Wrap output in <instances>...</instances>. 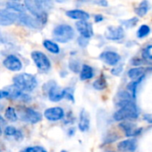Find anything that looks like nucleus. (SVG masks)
Here are the masks:
<instances>
[{
	"label": "nucleus",
	"instance_id": "9d476101",
	"mask_svg": "<svg viewBox=\"0 0 152 152\" xmlns=\"http://www.w3.org/2000/svg\"><path fill=\"white\" fill-rule=\"evenodd\" d=\"M119 127L122 129V131L127 137H135L140 134L142 132L141 128H138L136 124L126 121H122V123H120L119 124Z\"/></svg>",
	"mask_w": 152,
	"mask_h": 152
},
{
	"label": "nucleus",
	"instance_id": "a878e982",
	"mask_svg": "<svg viewBox=\"0 0 152 152\" xmlns=\"http://www.w3.org/2000/svg\"><path fill=\"white\" fill-rule=\"evenodd\" d=\"M36 2V4L44 11H47L48 9H50L53 6L52 0H34Z\"/></svg>",
	"mask_w": 152,
	"mask_h": 152
},
{
	"label": "nucleus",
	"instance_id": "7ed1b4c3",
	"mask_svg": "<svg viewBox=\"0 0 152 152\" xmlns=\"http://www.w3.org/2000/svg\"><path fill=\"white\" fill-rule=\"evenodd\" d=\"M53 37L56 41L60 43H66L72 40L74 37L73 29L67 24L57 25L53 31Z\"/></svg>",
	"mask_w": 152,
	"mask_h": 152
},
{
	"label": "nucleus",
	"instance_id": "0eeeda50",
	"mask_svg": "<svg viewBox=\"0 0 152 152\" xmlns=\"http://www.w3.org/2000/svg\"><path fill=\"white\" fill-rule=\"evenodd\" d=\"M17 18L18 15H16L15 12L10 11L8 9H0V25H12L17 21Z\"/></svg>",
	"mask_w": 152,
	"mask_h": 152
},
{
	"label": "nucleus",
	"instance_id": "6ab92c4d",
	"mask_svg": "<svg viewBox=\"0 0 152 152\" xmlns=\"http://www.w3.org/2000/svg\"><path fill=\"white\" fill-rule=\"evenodd\" d=\"M94 76V71L91 66L89 64H83L80 71V78L82 81L91 80Z\"/></svg>",
	"mask_w": 152,
	"mask_h": 152
},
{
	"label": "nucleus",
	"instance_id": "9b49d317",
	"mask_svg": "<svg viewBox=\"0 0 152 152\" xmlns=\"http://www.w3.org/2000/svg\"><path fill=\"white\" fill-rule=\"evenodd\" d=\"M3 64L7 69L13 71V72H19L23 68V64L21 60L14 55H10L7 56Z\"/></svg>",
	"mask_w": 152,
	"mask_h": 152
},
{
	"label": "nucleus",
	"instance_id": "20e7f679",
	"mask_svg": "<svg viewBox=\"0 0 152 152\" xmlns=\"http://www.w3.org/2000/svg\"><path fill=\"white\" fill-rule=\"evenodd\" d=\"M17 115L18 117L26 123L29 124H38L42 120V115L39 112L34 110L33 108L31 107H20L17 111Z\"/></svg>",
	"mask_w": 152,
	"mask_h": 152
},
{
	"label": "nucleus",
	"instance_id": "aec40b11",
	"mask_svg": "<svg viewBox=\"0 0 152 152\" xmlns=\"http://www.w3.org/2000/svg\"><path fill=\"white\" fill-rule=\"evenodd\" d=\"M144 72H145V68L135 67V68H132L128 71V76L132 80H137V79L142 77V76H144Z\"/></svg>",
	"mask_w": 152,
	"mask_h": 152
},
{
	"label": "nucleus",
	"instance_id": "58836bf2",
	"mask_svg": "<svg viewBox=\"0 0 152 152\" xmlns=\"http://www.w3.org/2000/svg\"><path fill=\"white\" fill-rule=\"evenodd\" d=\"M7 124V120L0 115V127L1 126H4V125H6Z\"/></svg>",
	"mask_w": 152,
	"mask_h": 152
},
{
	"label": "nucleus",
	"instance_id": "79ce46f5",
	"mask_svg": "<svg viewBox=\"0 0 152 152\" xmlns=\"http://www.w3.org/2000/svg\"><path fill=\"white\" fill-rule=\"evenodd\" d=\"M56 1L58 2V3H64V2L67 1V0H56Z\"/></svg>",
	"mask_w": 152,
	"mask_h": 152
},
{
	"label": "nucleus",
	"instance_id": "bb28decb",
	"mask_svg": "<svg viewBox=\"0 0 152 152\" xmlns=\"http://www.w3.org/2000/svg\"><path fill=\"white\" fill-rule=\"evenodd\" d=\"M93 87L99 91L104 90L107 87V82H106V79L104 78V76H100L98 80H96L93 83Z\"/></svg>",
	"mask_w": 152,
	"mask_h": 152
},
{
	"label": "nucleus",
	"instance_id": "6e6552de",
	"mask_svg": "<svg viewBox=\"0 0 152 152\" xmlns=\"http://www.w3.org/2000/svg\"><path fill=\"white\" fill-rule=\"evenodd\" d=\"M17 21H19L22 24L31 29H39L42 24L36 17H32L25 13H21L20 15H18Z\"/></svg>",
	"mask_w": 152,
	"mask_h": 152
},
{
	"label": "nucleus",
	"instance_id": "4468645a",
	"mask_svg": "<svg viewBox=\"0 0 152 152\" xmlns=\"http://www.w3.org/2000/svg\"><path fill=\"white\" fill-rule=\"evenodd\" d=\"M48 96L50 101L58 102L64 99V89H61L54 83V85H50L48 89Z\"/></svg>",
	"mask_w": 152,
	"mask_h": 152
},
{
	"label": "nucleus",
	"instance_id": "b1692460",
	"mask_svg": "<svg viewBox=\"0 0 152 152\" xmlns=\"http://www.w3.org/2000/svg\"><path fill=\"white\" fill-rule=\"evenodd\" d=\"M5 117L7 120L10 121V122H16L18 119L16 110L12 107H8L5 111Z\"/></svg>",
	"mask_w": 152,
	"mask_h": 152
},
{
	"label": "nucleus",
	"instance_id": "37998d69",
	"mask_svg": "<svg viewBox=\"0 0 152 152\" xmlns=\"http://www.w3.org/2000/svg\"><path fill=\"white\" fill-rule=\"evenodd\" d=\"M146 120L148 122V123H150V124H152V118H146Z\"/></svg>",
	"mask_w": 152,
	"mask_h": 152
},
{
	"label": "nucleus",
	"instance_id": "2eb2a0df",
	"mask_svg": "<svg viewBox=\"0 0 152 152\" xmlns=\"http://www.w3.org/2000/svg\"><path fill=\"white\" fill-rule=\"evenodd\" d=\"M99 57L103 62H105L107 64L111 66L117 64V63L120 61V56L113 51H105L101 53Z\"/></svg>",
	"mask_w": 152,
	"mask_h": 152
},
{
	"label": "nucleus",
	"instance_id": "f03ea898",
	"mask_svg": "<svg viewBox=\"0 0 152 152\" xmlns=\"http://www.w3.org/2000/svg\"><path fill=\"white\" fill-rule=\"evenodd\" d=\"M14 85L23 91H32L38 85L37 79L30 73H20L14 77Z\"/></svg>",
	"mask_w": 152,
	"mask_h": 152
},
{
	"label": "nucleus",
	"instance_id": "a211bd4d",
	"mask_svg": "<svg viewBox=\"0 0 152 152\" xmlns=\"http://www.w3.org/2000/svg\"><path fill=\"white\" fill-rule=\"evenodd\" d=\"M65 15L71 19L78 20V21H87L90 19V15L87 12L79 9L69 10L65 13Z\"/></svg>",
	"mask_w": 152,
	"mask_h": 152
},
{
	"label": "nucleus",
	"instance_id": "f704fd0d",
	"mask_svg": "<svg viewBox=\"0 0 152 152\" xmlns=\"http://www.w3.org/2000/svg\"><path fill=\"white\" fill-rule=\"evenodd\" d=\"M14 137H15V139L16 140H18V141H21V140L23 139V135L22 132L19 131V130H17V132L15 133V135Z\"/></svg>",
	"mask_w": 152,
	"mask_h": 152
},
{
	"label": "nucleus",
	"instance_id": "de8ad7c7",
	"mask_svg": "<svg viewBox=\"0 0 152 152\" xmlns=\"http://www.w3.org/2000/svg\"><path fill=\"white\" fill-rule=\"evenodd\" d=\"M0 152H1V149H0Z\"/></svg>",
	"mask_w": 152,
	"mask_h": 152
},
{
	"label": "nucleus",
	"instance_id": "473e14b6",
	"mask_svg": "<svg viewBox=\"0 0 152 152\" xmlns=\"http://www.w3.org/2000/svg\"><path fill=\"white\" fill-rule=\"evenodd\" d=\"M17 132V129L12 125H8L5 128V134L7 136H15Z\"/></svg>",
	"mask_w": 152,
	"mask_h": 152
},
{
	"label": "nucleus",
	"instance_id": "393cba45",
	"mask_svg": "<svg viewBox=\"0 0 152 152\" xmlns=\"http://www.w3.org/2000/svg\"><path fill=\"white\" fill-rule=\"evenodd\" d=\"M148 11V3L146 1V0H144V1H142L139 7L135 9V13L139 15V16H144Z\"/></svg>",
	"mask_w": 152,
	"mask_h": 152
},
{
	"label": "nucleus",
	"instance_id": "f8f14e48",
	"mask_svg": "<svg viewBox=\"0 0 152 152\" xmlns=\"http://www.w3.org/2000/svg\"><path fill=\"white\" fill-rule=\"evenodd\" d=\"M75 26L82 37L86 39H90L91 37H92L93 35L92 25L87 21H79L75 23Z\"/></svg>",
	"mask_w": 152,
	"mask_h": 152
},
{
	"label": "nucleus",
	"instance_id": "ddd939ff",
	"mask_svg": "<svg viewBox=\"0 0 152 152\" xmlns=\"http://www.w3.org/2000/svg\"><path fill=\"white\" fill-rule=\"evenodd\" d=\"M105 36L110 40H119L124 36V29L120 26H110L107 29Z\"/></svg>",
	"mask_w": 152,
	"mask_h": 152
},
{
	"label": "nucleus",
	"instance_id": "c85d7f7f",
	"mask_svg": "<svg viewBox=\"0 0 152 152\" xmlns=\"http://www.w3.org/2000/svg\"><path fill=\"white\" fill-rule=\"evenodd\" d=\"M20 152H48L43 147L40 146H31V147H27L21 150Z\"/></svg>",
	"mask_w": 152,
	"mask_h": 152
},
{
	"label": "nucleus",
	"instance_id": "1a4fd4ad",
	"mask_svg": "<svg viewBox=\"0 0 152 152\" xmlns=\"http://www.w3.org/2000/svg\"><path fill=\"white\" fill-rule=\"evenodd\" d=\"M44 116L47 120L51 122H56L64 118V111L60 107H49L45 110Z\"/></svg>",
	"mask_w": 152,
	"mask_h": 152
},
{
	"label": "nucleus",
	"instance_id": "a18cd8bd",
	"mask_svg": "<svg viewBox=\"0 0 152 152\" xmlns=\"http://www.w3.org/2000/svg\"><path fill=\"white\" fill-rule=\"evenodd\" d=\"M10 1H17V2H19V1H21V0H10Z\"/></svg>",
	"mask_w": 152,
	"mask_h": 152
},
{
	"label": "nucleus",
	"instance_id": "ea45409f",
	"mask_svg": "<svg viewBox=\"0 0 152 152\" xmlns=\"http://www.w3.org/2000/svg\"><path fill=\"white\" fill-rule=\"evenodd\" d=\"M97 4H99V5H100V6H104V7L107 5V3L106 0H99V1L97 2Z\"/></svg>",
	"mask_w": 152,
	"mask_h": 152
},
{
	"label": "nucleus",
	"instance_id": "c03bdc74",
	"mask_svg": "<svg viewBox=\"0 0 152 152\" xmlns=\"http://www.w3.org/2000/svg\"><path fill=\"white\" fill-rule=\"evenodd\" d=\"M2 135V129H1V127H0V136Z\"/></svg>",
	"mask_w": 152,
	"mask_h": 152
},
{
	"label": "nucleus",
	"instance_id": "72a5a7b5",
	"mask_svg": "<svg viewBox=\"0 0 152 152\" xmlns=\"http://www.w3.org/2000/svg\"><path fill=\"white\" fill-rule=\"evenodd\" d=\"M122 71H123V67L122 66H118V67H115V68H114L112 71H111V72L114 74V75H119L121 72H122Z\"/></svg>",
	"mask_w": 152,
	"mask_h": 152
},
{
	"label": "nucleus",
	"instance_id": "4be33fe9",
	"mask_svg": "<svg viewBox=\"0 0 152 152\" xmlns=\"http://www.w3.org/2000/svg\"><path fill=\"white\" fill-rule=\"evenodd\" d=\"M43 46H44V48H45L48 51H49V52L52 53V54H58V53L60 52V48H59V46H58L56 42L51 41V40H49V39L44 40V41H43Z\"/></svg>",
	"mask_w": 152,
	"mask_h": 152
},
{
	"label": "nucleus",
	"instance_id": "f3484780",
	"mask_svg": "<svg viewBox=\"0 0 152 152\" xmlns=\"http://www.w3.org/2000/svg\"><path fill=\"white\" fill-rule=\"evenodd\" d=\"M90 124H91V119H90L89 113L85 109H83L82 112L80 113V118H79V124H78L79 130L83 132H85L89 131Z\"/></svg>",
	"mask_w": 152,
	"mask_h": 152
},
{
	"label": "nucleus",
	"instance_id": "423d86ee",
	"mask_svg": "<svg viewBox=\"0 0 152 152\" xmlns=\"http://www.w3.org/2000/svg\"><path fill=\"white\" fill-rule=\"evenodd\" d=\"M31 58L35 64V65L41 71L47 72L51 67V63L48 59V57L42 53L41 51L35 50L31 52Z\"/></svg>",
	"mask_w": 152,
	"mask_h": 152
},
{
	"label": "nucleus",
	"instance_id": "c9c22d12",
	"mask_svg": "<svg viewBox=\"0 0 152 152\" xmlns=\"http://www.w3.org/2000/svg\"><path fill=\"white\" fill-rule=\"evenodd\" d=\"M87 39H86V38L80 37V38H79V39H78V41H79V45H81L82 47L86 46V45H87Z\"/></svg>",
	"mask_w": 152,
	"mask_h": 152
},
{
	"label": "nucleus",
	"instance_id": "39448f33",
	"mask_svg": "<svg viewBox=\"0 0 152 152\" xmlns=\"http://www.w3.org/2000/svg\"><path fill=\"white\" fill-rule=\"evenodd\" d=\"M24 7L32 15H34L42 24L47 22L46 11L41 9L34 0H24Z\"/></svg>",
	"mask_w": 152,
	"mask_h": 152
},
{
	"label": "nucleus",
	"instance_id": "a19ab883",
	"mask_svg": "<svg viewBox=\"0 0 152 152\" xmlns=\"http://www.w3.org/2000/svg\"><path fill=\"white\" fill-rule=\"evenodd\" d=\"M73 134H74V129L71 128L70 131H69V135H73Z\"/></svg>",
	"mask_w": 152,
	"mask_h": 152
},
{
	"label": "nucleus",
	"instance_id": "c756f323",
	"mask_svg": "<svg viewBox=\"0 0 152 152\" xmlns=\"http://www.w3.org/2000/svg\"><path fill=\"white\" fill-rule=\"evenodd\" d=\"M142 56H143V58H145L147 60L152 61V45H149L143 49Z\"/></svg>",
	"mask_w": 152,
	"mask_h": 152
},
{
	"label": "nucleus",
	"instance_id": "4c0bfd02",
	"mask_svg": "<svg viewBox=\"0 0 152 152\" xmlns=\"http://www.w3.org/2000/svg\"><path fill=\"white\" fill-rule=\"evenodd\" d=\"M94 20H95L96 23H99V22H101L103 20V16L101 15H96L94 16Z\"/></svg>",
	"mask_w": 152,
	"mask_h": 152
},
{
	"label": "nucleus",
	"instance_id": "412c9836",
	"mask_svg": "<svg viewBox=\"0 0 152 152\" xmlns=\"http://www.w3.org/2000/svg\"><path fill=\"white\" fill-rule=\"evenodd\" d=\"M7 8L8 10H11L13 12H16V13H25L26 11V8L23 5L20 4L19 2L17 1H10L8 3H7L6 5Z\"/></svg>",
	"mask_w": 152,
	"mask_h": 152
},
{
	"label": "nucleus",
	"instance_id": "e433bc0d",
	"mask_svg": "<svg viewBox=\"0 0 152 152\" xmlns=\"http://www.w3.org/2000/svg\"><path fill=\"white\" fill-rule=\"evenodd\" d=\"M9 94L6 90L3 91H0V99H5V98H8Z\"/></svg>",
	"mask_w": 152,
	"mask_h": 152
},
{
	"label": "nucleus",
	"instance_id": "dca6fc26",
	"mask_svg": "<svg viewBox=\"0 0 152 152\" xmlns=\"http://www.w3.org/2000/svg\"><path fill=\"white\" fill-rule=\"evenodd\" d=\"M137 148V140L135 139H128L120 141L117 144V149L121 152H132Z\"/></svg>",
	"mask_w": 152,
	"mask_h": 152
},
{
	"label": "nucleus",
	"instance_id": "2f4dec72",
	"mask_svg": "<svg viewBox=\"0 0 152 152\" xmlns=\"http://www.w3.org/2000/svg\"><path fill=\"white\" fill-rule=\"evenodd\" d=\"M69 67H70L71 71H72L76 73L80 72V64L76 60H71L69 63Z\"/></svg>",
	"mask_w": 152,
	"mask_h": 152
},
{
	"label": "nucleus",
	"instance_id": "49530a36",
	"mask_svg": "<svg viewBox=\"0 0 152 152\" xmlns=\"http://www.w3.org/2000/svg\"><path fill=\"white\" fill-rule=\"evenodd\" d=\"M60 152H67V151H66V150H61Z\"/></svg>",
	"mask_w": 152,
	"mask_h": 152
},
{
	"label": "nucleus",
	"instance_id": "7c9ffc66",
	"mask_svg": "<svg viewBox=\"0 0 152 152\" xmlns=\"http://www.w3.org/2000/svg\"><path fill=\"white\" fill-rule=\"evenodd\" d=\"M64 99H66L72 102H74V96H73V91L71 88L64 89Z\"/></svg>",
	"mask_w": 152,
	"mask_h": 152
},
{
	"label": "nucleus",
	"instance_id": "5701e85b",
	"mask_svg": "<svg viewBox=\"0 0 152 152\" xmlns=\"http://www.w3.org/2000/svg\"><path fill=\"white\" fill-rule=\"evenodd\" d=\"M144 78V76L142 77L137 79V80H132V82H131L128 86H127V89L128 91H130V93L132 94V96L133 97V99H135V96H136V91H137V88H138V85L141 83L142 79Z\"/></svg>",
	"mask_w": 152,
	"mask_h": 152
},
{
	"label": "nucleus",
	"instance_id": "f257e3e1",
	"mask_svg": "<svg viewBox=\"0 0 152 152\" xmlns=\"http://www.w3.org/2000/svg\"><path fill=\"white\" fill-rule=\"evenodd\" d=\"M116 106L119 109L114 114V119L117 122L136 119L139 116L138 108L133 102V99L117 100Z\"/></svg>",
	"mask_w": 152,
	"mask_h": 152
},
{
	"label": "nucleus",
	"instance_id": "cd10ccee",
	"mask_svg": "<svg viewBox=\"0 0 152 152\" xmlns=\"http://www.w3.org/2000/svg\"><path fill=\"white\" fill-rule=\"evenodd\" d=\"M149 32H150L149 27L147 26V25H142V26H140V29L138 30L137 35H138V38L141 39V38H144V37H146L147 35H148Z\"/></svg>",
	"mask_w": 152,
	"mask_h": 152
}]
</instances>
